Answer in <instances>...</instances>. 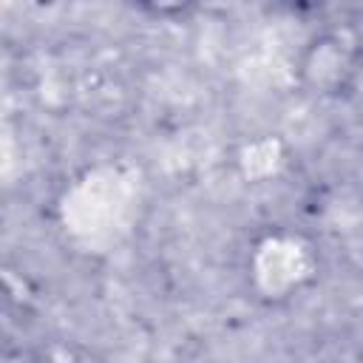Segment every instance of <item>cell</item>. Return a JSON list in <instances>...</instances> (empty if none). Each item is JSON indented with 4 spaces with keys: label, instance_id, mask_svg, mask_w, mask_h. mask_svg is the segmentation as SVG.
Masks as SVG:
<instances>
[{
    "label": "cell",
    "instance_id": "1",
    "mask_svg": "<svg viewBox=\"0 0 363 363\" xmlns=\"http://www.w3.org/2000/svg\"><path fill=\"white\" fill-rule=\"evenodd\" d=\"M363 74V40L352 28H326L315 34L298 60V82L309 96L340 99Z\"/></svg>",
    "mask_w": 363,
    "mask_h": 363
},
{
    "label": "cell",
    "instance_id": "2",
    "mask_svg": "<svg viewBox=\"0 0 363 363\" xmlns=\"http://www.w3.org/2000/svg\"><path fill=\"white\" fill-rule=\"evenodd\" d=\"M136 6L153 20L173 23V20H184L187 14H193L199 0H136Z\"/></svg>",
    "mask_w": 363,
    "mask_h": 363
}]
</instances>
